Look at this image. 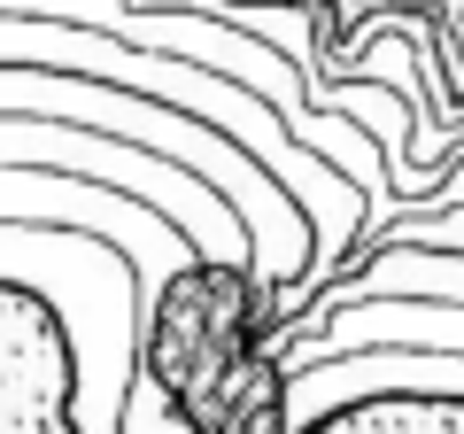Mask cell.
Returning <instances> with one entry per match:
<instances>
[{"label": "cell", "mask_w": 464, "mask_h": 434, "mask_svg": "<svg viewBox=\"0 0 464 434\" xmlns=\"http://www.w3.org/2000/svg\"><path fill=\"white\" fill-rule=\"evenodd\" d=\"M232 8H279V0H232Z\"/></svg>", "instance_id": "cell-3"}, {"label": "cell", "mask_w": 464, "mask_h": 434, "mask_svg": "<svg viewBox=\"0 0 464 434\" xmlns=\"http://www.w3.org/2000/svg\"><path fill=\"white\" fill-rule=\"evenodd\" d=\"M0 434H78V326L16 271H0Z\"/></svg>", "instance_id": "cell-2"}, {"label": "cell", "mask_w": 464, "mask_h": 434, "mask_svg": "<svg viewBox=\"0 0 464 434\" xmlns=\"http://www.w3.org/2000/svg\"><path fill=\"white\" fill-rule=\"evenodd\" d=\"M279 295L240 256H194L155 287V326L140 365L155 372L194 434H286L295 372L271 365Z\"/></svg>", "instance_id": "cell-1"}]
</instances>
